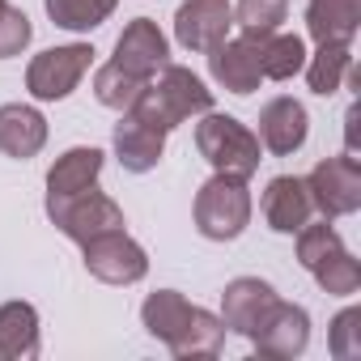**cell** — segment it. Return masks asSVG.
<instances>
[{
	"label": "cell",
	"mask_w": 361,
	"mask_h": 361,
	"mask_svg": "<svg viewBox=\"0 0 361 361\" xmlns=\"http://www.w3.org/2000/svg\"><path fill=\"white\" fill-rule=\"evenodd\" d=\"M140 123L157 128V132H174L178 123H188V119H200L204 111H213V90L183 64H161L145 90L136 94V102L128 106Z\"/></svg>",
	"instance_id": "6da1fadb"
},
{
	"label": "cell",
	"mask_w": 361,
	"mask_h": 361,
	"mask_svg": "<svg viewBox=\"0 0 361 361\" xmlns=\"http://www.w3.org/2000/svg\"><path fill=\"white\" fill-rule=\"evenodd\" d=\"M196 149L200 157L217 170V174H238V178H251L264 161V145L259 136L234 119V115H221V111H204L200 123H196Z\"/></svg>",
	"instance_id": "7a4b0ae2"
},
{
	"label": "cell",
	"mask_w": 361,
	"mask_h": 361,
	"mask_svg": "<svg viewBox=\"0 0 361 361\" xmlns=\"http://www.w3.org/2000/svg\"><path fill=\"white\" fill-rule=\"evenodd\" d=\"M196 230L209 243H234L243 238V230L251 226V192H247V178L238 174H217L196 192Z\"/></svg>",
	"instance_id": "3957f363"
},
{
	"label": "cell",
	"mask_w": 361,
	"mask_h": 361,
	"mask_svg": "<svg viewBox=\"0 0 361 361\" xmlns=\"http://www.w3.org/2000/svg\"><path fill=\"white\" fill-rule=\"evenodd\" d=\"M90 64H94V47H90V43L47 47V51H39V56L30 60V68H26V90H30V98H39V102H60V98H68V94L81 85V77L90 73Z\"/></svg>",
	"instance_id": "277c9868"
},
{
	"label": "cell",
	"mask_w": 361,
	"mask_h": 361,
	"mask_svg": "<svg viewBox=\"0 0 361 361\" xmlns=\"http://www.w3.org/2000/svg\"><path fill=\"white\" fill-rule=\"evenodd\" d=\"M47 217H51L56 230H60L64 238H73L77 247H85V243L98 238V234H111V230H123V226H128V221H123V209H119L106 192H98V188H85V192H77V196H68V200L47 204Z\"/></svg>",
	"instance_id": "5b68a950"
},
{
	"label": "cell",
	"mask_w": 361,
	"mask_h": 361,
	"mask_svg": "<svg viewBox=\"0 0 361 361\" xmlns=\"http://www.w3.org/2000/svg\"><path fill=\"white\" fill-rule=\"evenodd\" d=\"M306 188L314 200V213H323L327 221L336 217H353L361 209V161L340 153V157H323L310 174Z\"/></svg>",
	"instance_id": "8992f818"
},
{
	"label": "cell",
	"mask_w": 361,
	"mask_h": 361,
	"mask_svg": "<svg viewBox=\"0 0 361 361\" xmlns=\"http://www.w3.org/2000/svg\"><path fill=\"white\" fill-rule=\"evenodd\" d=\"M81 251H85V272L102 285H136V281L149 276V255L128 230L98 234Z\"/></svg>",
	"instance_id": "52a82bcc"
},
{
	"label": "cell",
	"mask_w": 361,
	"mask_h": 361,
	"mask_svg": "<svg viewBox=\"0 0 361 361\" xmlns=\"http://www.w3.org/2000/svg\"><path fill=\"white\" fill-rule=\"evenodd\" d=\"M251 348L259 353V357H276V361H293V357H302L306 353V344H310V314L298 306V302H272L264 314H259V323L251 327Z\"/></svg>",
	"instance_id": "ba28073f"
},
{
	"label": "cell",
	"mask_w": 361,
	"mask_h": 361,
	"mask_svg": "<svg viewBox=\"0 0 361 361\" xmlns=\"http://www.w3.org/2000/svg\"><path fill=\"white\" fill-rule=\"evenodd\" d=\"M234 30V5L230 0H183L174 13V39L188 51H213Z\"/></svg>",
	"instance_id": "9c48e42d"
},
{
	"label": "cell",
	"mask_w": 361,
	"mask_h": 361,
	"mask_svg": "<svg viewBox=\"0 0 361 361\" xmlns=\"http://www.w3.org/2000/svg\"><path fill=\"white\" fill-rule=\"evenodd\" d=\"M111 64H119L123 73L149 81L161 64H170V39L157 30V22L132 18V22L123 26V35L115 39V60H111Z\"/></svg>",
	"instance_id": "30bf717a"
},
{
	"label": "cell",
	"mask_w": 361,
	"mask_h": 361,
	"mask_svg": "<svg viewBox=\"0 0 361 361\" xmlns=\"http://www.w3.org/2000/svg\"><path fill=\"white\" fill-rule=\"evenodd\" d=\"M259 213H264L268 230H276V234H298V230L314 217V200H310L306 178H298V174H276V178H268L264 200H259Z\"/></svg>",
	"instance_id": "8fae6325"
},
{
	"label": "cell",
	"mask_w": 361,
	"mask_h": 361,
	"mask_svg": "<svg viewBox=\"0 0 361 361\" xmlns=\"http://www.w3.org/2000/svg\"><path fill=\"white\" fill-rule=\"evenodd\" d=\"M306 132H310V115L298 98L281 94L272 102H264L259 111V145L276 157H289L306 145Z\"/></svg>",
	"instance_id": "7c38bea8"
},
{
	"label": "cell",
	"mask_w": 361,
	"mask_h": 361,
	"mask_svg": "<svg viewBox=\"0 0 361 361\" xmlns=\"http://www.w3.org/2000/svg\"><path fill=\"white\" fill-rule=\"evenodd\" d=\"M204 56H209V73H213V81L221 90H230L238 98L259 90L264 77H259V60H255V43L251 39H226V43H217Z\"/></svg>",
	"instance_id": "4fadbf2b"
},
{
	"label": "cell",
	"mask_w": 361,
	"mask_h": 361,
	"mask_svg": "<svg viewBox=\"0 0 361 361\" xmlns=\"http://www.w3.org/2000/svg\"><path fill=\"white\" fill-rule=\"evenodd\" d=\"M102 161H106V153L94 149V145H77V149L60 153V157L51 161V170H47V204L68 200V196H77V192H85V188H98Z\"/></svg>",
	"instance_id": "5bb4252c"
},
{
	"label": "cell",
	"mask_w": 361,
	"mask_h": 361,
	"mask_svg": "<svg viewBox=\"0 0 361 361\" xmlns=\"http://www.w3.org/2000/svg\"><path fill=\"white\" fill-rule=\"evenodd\" d=\"M111 145H115V157L128 174H149L166 153V132H157V128L140 123L132 111H123V119L115 123Z\"/></svg>",
	"instance_id": "9a60e30c"
},
{
	"label": "cell",
	"mask_w": 361,
	"mask_h": 361,
	"mask_svg": "<svg viewBox=\"0 0 361 361\" xmlns=\"http://www.w3.org/2000/svg\"><path fill=\"white\" fill-rule=\"evenodd\" d=\"M276 302V289L259 276H234L221 293V323L234 336H251V327L259 323V314Z\"/></svg>",
	"instance_id": "2e32d148"
},
{
	"label": "cell",
	"mask_w": 361,
	"mask_h": 361,
	"mask_svg": "<svg viewBox=\"0 0 361 361\" xmlns=\"http://www.w3.org/2000/svg\"><path fill=\"white\" fill-rule=\"evenodd\" d=\"M43 145H47V119H43L39 106H26V102L0 106V153L30 161Z\"/></svg>",
	"instance_id": "e0dca14e"
},
{
	"label": "cell",
	"mask_w": 361,
	"mask_h": 361,
	"mask_svg": "<svg viewBox=\"0 0 361 361\" xmlns=\"http://www.w3.org/2000/svg\"><path fill=\"white\" fill-rule=\"evenodd\" d=\"M39 348V310L30 302H5L0 306V361H35Z\"/></svg>",
	"instance_id": "ac0fdd59"
},
{
	"label": "cell",
	"mask_w": 361,
	"mask_h": 361,
	"mask_svg": "<svg viewBox=\"0 0 361 361\" xmlns=\"http://www.w3.org/2000/svg\"><path fill=\"white\" fill-rule=\"evenodd\" d=\"M361 30V0H310L306 35L314 43H353Z\"/></svg>",
	"instance_id": "d6986e66"
},
{
	"label": "cell",
	"mask_w": 361,
	"mask_h": 361,
	"mask_svg": "<svg viewBox=\"0 0 361 361\" xmlns=\"http://www.w3.org/2000/svg\"><path fill=\"white\" fill-rule=\"evenodd\" d=\"M192 310H196V306L178 293V289H157V293H149V298L140 302V323H145V331H149L153 340H161V344L170 348L174 336L188 327Z\"/></svg>",
	"instance_id": "ffe728a7"
},
{
	"label": "cell",
	"mask_w": 361,
	"mask_h": 361,
	"mask_svg": "<svg viewBox=\"0 0 361 361\" xmlns=\"http://www.w3.org/2000/svg\"><path fill=\"white\" fill-rule=\"evenodd\" d=\"M251 43H255V60H259V77H264V81H289V77H298L302 64H306V43H302V35H281V30H272V35L251 39Z\"/></svg>",
	"instance_id": "44dd1931"
},
{
	"label": "cell",
	"mask_w": 361,
	"mask_h": 361,
	"mask_svg": "<svg viewBox=\"0 0 361 361\" xmlns=\"http://www.w3.org/2000/svg\"><path fill=\"white\" fill-rule=\"evenodd\" d=\"M353 43H319V51L314 56H306V85H310V94H319V98H331L344 81H348V73H353V51H348Z\"/></svg>",
	"instance_id": "7402d4cb"
},
{
	"label": "cell",
	"mask_w": 361,
	"mask_h": 361,
	"mask_svg": "<svg viewBox=\"0 0 361 361\" xmlns=\"http://www.w3.org/2000/svg\"><path fill=\"white\" fill-rule=\"evenodd\" d=\"M221 344H226V323H221V314L196 306L192 319H188V327L174 336L170 353H174V357H183V361H188V357H217Z\"/></svg>",
	"instance_id": "603a6c76"
},
{
	"label": "cell",
	"mask_w": 361,
	"mask_h": 361,
	"mask_svg": "<svg viewBox=\"0 0 361 361\" xmlns=\"http://www.w3.org/2000/svg\"><path fill=\"white\" fill-rule=\"evenodd\" d=\"M43 5H47V18H51L60 30L85 35V30H98V26L115 13L119 0H43Z\"/></svg>",
	"instance_id": "cb8c5ba5"
},
{
	"label": "cell",
	"mask_w": 361,
	"mask_h": 361,
	"mask_svg": "<svg viewBox=\"0 0 361 361\" xmlns=\"http://www.w3.org/2000/svg\"><path fill=\"white\" fill-rule=\"evenodd\" d=\"M310 276H314L319 289L331 293V298H353V293L361 289V264H357V255H353L348 247H340V251L327 255L319 268H310Z\"/></svg>",
	"instance_id": "d4e9b609"
},
{
	"label": "cell",
	"mask_w": 361,
	"mask_h": 361,
	"mask_svg": "<svg viewBox=\"0 0 361 361\" xmlns=\"http://www.w3.org/2000/svg\"><path fill=\"white\" fill-rule=\"evenodd\" d=\"M145 90V81L140 77H132V73H123L119 64H102L98 73H94V98L102 102V106H111V111H128L132 102H136V94Z\"/></svg>",
	"instance_id": "484cf974"
},
{
	"label": "cell",
	"mask_w": 361,
	"mask_h": 361,
	"mask_svg": "<svg viewBox=\"0 0 361 361\" xmlns=\"http://www.w3.org/2000/svg\"><path fill=\"white\" fill-rule=\"evenodd\" d=\"M285 18H289L285 0H238L234 5V26L243 30V39H264L281 30Z\"/></svg>",
	"instance_id": "4316f807"
},
{
	"label": "cell",
	"mask_w": 361,
	"mask_h": 361,
	"mask_svg": "<svg viewBox=\"0 0 361 361\" xmlns=\"http://www.w3.org/2000/svg\"><path fill=\"white\" fill-rule=\"evenodd\" d=\"M340 247H344V238L336 234V226H331L327 217H323L319 226H310V221H306V226L298 230V264H302L306 272H310V268H319V264H323L327 255H336Z\"/></svg>",
	"instance_id": "83f0119b"
},
{
	"label": "cell",
	"mask_w": 361,
	"mask_h": 361,
	"mask_svg": "<svg viewBox=\"0 0 361 361\" xmlns=\"http://www.w3.org/2000/svg\"><path fill=\"white\" fill-rule=\"evenodd\" d=\"M327 348H331V357H340V361L361 357V310H357V306H348V310H340V314L331 319Z\"/></svg>",
	"instance_id": "f1b7e54d"
},
{
	"label": "cell",
	"mask_w": 361,
	"mask_h": 361,
	"mask_svg": "<svg viewBox=\"0 0 361 361\" xmlns=\"http://www.w3.org/2000/svg\"><path fill=\"white\" fill-rule=\"evenodd\" d=\"M30 39H35V26H30V18L22 9H13V5L0 9V60L22 56L30 47Z\"/></svg>",
	"instance_id": "f546056e"
},
{
	"label": "cell",
	"mask_w": 361,
	"mask_h": 361,
	"mask_svg": "<svg viewBox=\"0 0 361 361\" xmlns=\"http://www.w3.org/2000/svg\"><path fill=\"white\" fill-rule=\"evenodd\" d=\"M5 5H9V0H0V9H5Z\"/></svg>",
	"instance_id": "4dcf8cb0"
}]
</instances>
